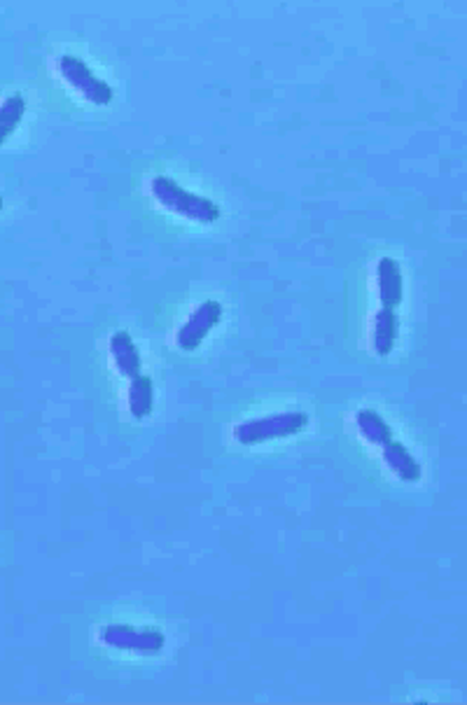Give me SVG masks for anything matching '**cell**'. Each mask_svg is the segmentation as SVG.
I'll return each instance as SVG.
<instances>
[{"label":"cell","instance_id":"cell-1","mask_svg":"<svg viewBox=\"0 0 467 705\" xmlns=\"http://www.w3.org/2000/svg\"><path fill=\"white\" fill-rule=\"evenodd\" d=\"M152 194L162 206H166L168 210L180 213V216L190 217L197 222H216L220 216L217 208L210 199L197 197L192 191L183 190L178 183H174L171 178H155L152 180Z\"/></svg>","mask_w":467,"mask_h":705},{"label":"cell","instance_id":"cell-2","mask_svg":"<svg viewBox=\"0 0 467 705\" xmlns=\"http://www.w3.org/2000/svg\"><path fill=\"white\" fill-rule=\"evenodd\" d=\"M309 423V416L301 412H288V413H276L269 419L259 420H248V423L236 428V439L241 444H258L267 442V439H276V437H288L297 435L300 430H304Z\"/></svg>","mask_w":467,"mask_h":705},{"label":"cell","instance_id":"cell-3","mask_svg":"<svg viewBox=\"0 0 467 705\" xmlns=\"http://www.w3.org/2000/svg\"><path fill=\"white\" fill-rule=\"evenodd\" d=\"M61 72H64V78H66L72 87H78L89 101L98 103V106H106V103H110V98H113V91H110L108 84L98 80L84 61L75 59V56H64V59H61Z\"/></svg>","mask_w":467,"mask_h":705},{"label":"cell","instance_id":"cell-4","mask_svg":"<svg viewBox=\"0 0 467 705\" xmlns=\"http://www.w3.org/2000/svg\"><path fill=\"white\" fill-rule=\"evenodd\" d=\"M103 640L113 647L140 651V654H155L164 647V635L159 631H138V628L122 626V624L103 628Z\"/></svg>","mask_w":467,"mask_h":705},{"label":"cell","instance_id":"cell-5","mask_svg":"<svg viewBox=\"0 0 467 705\" xmlns=\"http://www.w3.org/2000/svg\"><path fill=\"white\" fill-rule=\"evenodd\" d=\"M220 318L222 306L217 304V302H213V299L204 302L178 332V344L185 348V351H194V348L204 341V336L208 335L210 329L220 323Z\"/></svg>","mask_w":467,"mask_h":705},{"label":"cell","instance_id":"cell-6","mask_svg":"<svg viewBox=\"0 0 467 705\" xmlns=\"http://www.w3.org/2000/svg\"><path fill=\"white\" fill-rule=\"evenodd\" d=\"M378 290H381V302L388 309H395L402 302V271L395 259L384 258L378 262Z\"/></svg>","mask_w":467,"mask_h":705},{"label":"cell","instance_id":"cell-7","mask_svg":"<svg viewBox=\"0 0 467 705\" xmlns=\"http://www.w3.org/2000/svg\"><path fill=\"white\" fill-rule=\"evenodd\" d=\"M110 351H113L115 365H117V369H120L124 377H140V355H138L136 346H133L132 336L126 335V332L113 335V339H110Z\"/></svg>","mask_w":467,"mask_h":705},{"label":"cell","instance_id":"cell-8","mask_svg":"<svg viewBox=\"0 0 467 705\" xmlns=\"http://www.w3.org/2000/svg\"><path fill=\"white\" fill-rule=\"evenodd\" d=\"M384 455H386V463H388L390 470H393L397 477L404 479V481H419L420 465L413 461V455L409 454L402 444L390 439V442L384 446Z\"/></svg>","mask_w":467,"mask_h":705},{"label":"cell","instance_id":"cell-9","mask_svg":"<svg viewBox=\"0 0 467 705\" xmlns=\"http://www.w3.org/2000/svg\"><path fill=\"white\" fill-rule=\"evenodd\" d=\"M152 404H155V386H152V378L148 377H136L132 378V386H129V409L136 419H145L150 416Z\"/></svg>","mask_w":467,"mask_h":705},{"label":"cell","instance_id":"cell-10","mask_svg":"<svg viewBox=\"0 0 467 705\" xmlns=\"http://www.w3.org/2000/svg\"><path fill=\"white\" fill-rule=\"evenodd\" d=\"M397 336V316L393 309L384 306L377 316V329H374V346L378 355H388Z\"/></svg>","mask_w":467,"mask_h":705},{"label":"cell","instance_id":"cell-11","mask_svg":"<svg viewBox=\"0 0 467 705\" xmlns=\"http://www.w3.org/2000/svg\"><path fill=\"white\" fill-rule=\"evenodd\" d=\"M355 420H358V428L360 432H362V437H367L369 442L374 444H381V446H386V444L390 442V428L388 423H386L378 413L374 412H360L358 416H355Z\"/></svg>","mask_w":467,"mask_h":705},{"label":"cell","instance_id":"cell-12","mask_svg":"<svg viewBox=\"0 0 467 705\" xmlns=\"http://www.w3.org/2000/svg\"><path fill=\"white\" fill-rule=\"evenodd\" d=\"M24 110H26V103L21 96H10V98H7L5 106H3V113H0V129H3V140H5V138L14 132L17 122L24 117Z\"/></svg>","mask_w":467,"mask_h":705}]
</instances>
